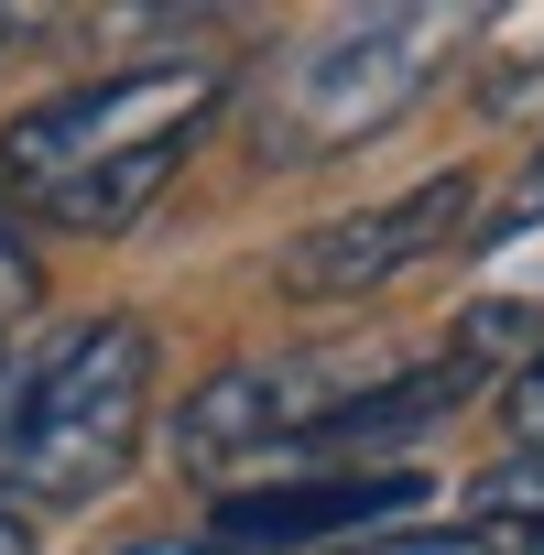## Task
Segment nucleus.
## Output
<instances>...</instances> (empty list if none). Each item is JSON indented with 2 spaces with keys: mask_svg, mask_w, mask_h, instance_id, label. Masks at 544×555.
Here are the masks:
<instances>
[{
  "mask_svg": "<svg viewBox=\"0 0 544 555\" xmlns=\"http://www.w3.org/2000/svg\"><path fill=\"white\" fill-rule=\"evenodd\" d=\"M218 109H229V66H207V55H164V66L55 88L0 131V196H12V218L109 240L174 185V164L196 153V131Z\"/></svg>",
  "mask_w": 544,
  "mask_h": 555,
  "instance_id": "obj_1",
  "label": "nucleus"
},
{
  "mask_svg": "<svg viewBox=\"0 0 544 555\" xmlns=\"http://www.w3.org/2000/svg\"><path fill=\"white\" fill-rule=\"evenodd\" d=\"M468 382H479V349H457V360H381V349L239 360L185 403L174 447H185V468H239V457H284V447H349V436H381V425H425Z\"/></svg>",
  "mask_w": 544,
  "mask_h": 555,
  "instance_id": "obj_2",
  "label": "nucleus"
},
{
  "mask_svg": "<svg viewBox=\"0 0 544 555\" xmlns=\"http://www.w3.org/2000/svg\"><path fill=\"white\" fill-rule=\"evenodd\" d=\"M153 414V338L131 317H88L44 338L0 382V490L23 501H88L131 468Z\"/></svg>",
  "mask_w": 544,
  "mask_h": 555,
  "instance_id": "obj_3",
  "label": "nucleus"
},
{
  "mask_svg": "<svg viewBox=\"0 0 544 555\" xmlns=\"http://www.w3.org/2000/svg\"><path fill=\"white\" fill-rule=\"evenodd\" d=\"M457 44V12H360V23H327L316 44H295L261 88V142L306 164V153H338V142H371L381 120H403L436 77V55Z\"/></svg>",
  "mask_w": 544,
  "mask_h": 555,
  "instance_id": "obj_4",
  "label": "nucleus"
},
{
  "mask_svg": "<svg viewBox=\"0 0 544 555\" xmlns=\"http://www.w3.org/2000/svg\"><path fill=\"white\" fill-rule=\"evenodd\" d=\"M457 229H468V175H425L414 196H381L360 218L306 229L284 250V284L295 295H371V284H392V272H414L436 240H457Z\"/></svg>",
  "mask_w": 544,
  "mask_h": 555,
  "instance_id": "obj_5",
  "label": "nucleus"
},
{
  "mask_svg": "<svg viewBox=\"0 0 544 555\" xmlns=\"http://www.w3.org/2000/svg\"><path fill=\"white\" fill-rule=\"evenodd\" d=\"M403 501H425V479H316V490H239V501H218V544L229 555H250V544H306V533H392V512Z\"/></svg>",
  "mask_w": 544,
  "mask_h": 555,
  "instance_id": "obj_6",
  "label": "nucleus"
},
{
  "mask_svg": "<svg viewBox=\"0 0 544 555\" xmlns=\"http://www.w3.org/2000/svg\"><path fill=\"white\" fill-rule=\"evenodd\" d=\"M468 533L490 555H544V447H511L501 468L468 479Z\"/></svg>",
  "mask_w": 544,
  "mask_h": 555,
  "instance_id": "obj_7",
  "label": "nucleus"
},
{
  "mask_svg": "<svg viewBox=\"0 0 544 555\" xmlns=\"http://www.w3.org/2000/svg\"><path fill=\"white\" fill-rule=\"evenodd\" d=\"M338 555H490V544H479L468 522H436V533L403 522V533H371V544H338Z\"/></svg>",
  "mask_w": 544,
  "mask_h": 555,
  "instance_id": "obj_8",
  "label": "nucleus"
},
{
  "mask_svg": "<svg viewBox=\"0 0 544 555\" xmlns=\"http://www.w3.org/2000/svg\"><path fill=\"white\" fill-rule=\"evenodd\" d=\"M34 284H44V272H34V250H23L12 196H0V317H23V306H34Z\"/></svg>",
  "mask_w": 544,
  "mask_h": 555,
  "instance_id": "obj_9",
  "label": "nucleus"
},
{
  "mask_svg": "<svg viewBox=\"0 0 544 555\" xmlns=\"http://www.w3.org/2000/svg\"><path fill=\"white\" fill-rule=\"evenodd\" d=\"M533 229H544V153H533V164H522V185L490 207V240H501V250H511V240H533Z\"/></svg>",
  "mask_w": 544,
  "mask_h": 555,
  "instance_id": "obj_10",
  "label": "nucleus"
},
{
  "mask_svg": "<svg viewBox=\"0 0 544 555\" xmlns=\"http://www.w3.org/2000/svg\"><path fill=\"white\" fill-rule=\"evenodd\" d=\"M511 425H522V447H544V349L511 371Z\"/></svg>",
  "mask_w": 544,
  "mask_h": 555,
  "instance_id": "obj_11",
  "label": "nucleus"
},
{
  "mask_svg": "<svg viewBox=\"0 0 544 555\" xmlns=\"http://www.w3.org/2000/svg\"><path fill=\"white\" fill-rule=\"evenodd\" d=\"M0 555H34V522H23L12 501H0Z\"/></svg>",
  "mask_w": 544,
  "mask_h": 555,
  "instance_id": "obj_12",
  "label": "nucleus"
},
{
  "mask_svg": "<svg viewBox=\"0 0 544 555\" xmlns=\"http://www.w3.org/2000/svg\"><path fill=\"white\" fill-rule=\"evenodd\" d=\"M131 555H229V544H218V533H207V544H196V533H174V544H131Z\"/></svg>",
  "mask_w": 544,
  "mask_h": 555,
  "instance_id": "obj_13",
  "label": "nucleus"
}]
</instances>
